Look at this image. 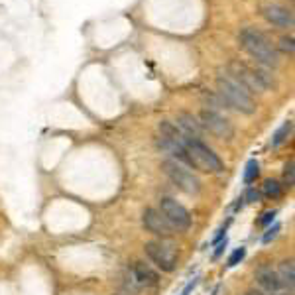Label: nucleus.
I'll use <instances>...</instances> for the list:
<instances>
[{
  "mask_svg": "<svg viewBox=\"0 0 295 295\" xmlns=\"http://www.w3.org/2000/svg\"><path fill=\"white\" fill-rule=\"evenodd\" d=\"M217 89H219L221 101L228 109H234V111H238L242 114H252L256 111V103H254L250 91H246L234 77L221 75L217 79Z\"/></svg>",
  "mask_w": 295,
  "mask_h": 295,
  "instance_id": "obj_1",
  "label": "nucleus"
},
{
  "mask_svg": "<svg viewBox=\"0 0 295 295\" xmlns=\"http://www.w3.org/2000/svg\"><path fill=\"white\" fill-rule=\"evenodd\" d=\"M240 43L242 47L262 65H268V67H276L280 57H278V51L276 47L272 45V41L256 28H244L240 32Z\"/></svg>",
  "mask_w": 295,
  "mask_h": 295,
  "instance_id": "obj_2",
  "label": "nucleus"
},
{
  "mask_svg": "<svg viewBox=\"0 0 295 295\" xmlns=\"http://www.w3.org/2000/svg\"><path fill=\"white\" fill-rule=\"evenodd\" d=\"M183 149H185V155H187V161L191 167L205 171V173H221L222 171L221 157L207 144H203L201 140L187 138L183 144Z\"/></svg>",
  "mask_w": 295,
  "mask_h": 295,
  "instance_id": "obj_3",
  "label": "nucleus"
},
{
  "mask_svg": "<svg viewBox=\"0 0 295 295\" xmlns=\"http://www.w3.org/2000/svg\"><path fill=\"white\" fill-rule=\"evenodd\" d=\"M161 169H163V173L169 177V181H171L177 189H181L183 193H187V195H197V193L201 191L199 179H197L185 165H181L179 161H175V159H165V161L161 163Z\"/></svg>",
  "mask_w": 295,
  "mask_h": 295,
  "instance_id": "obj_4",
  "label": "nucleus"
},
{
  "mask_svg": "<svg viewBox=\"0 0 295 295\" xmlns=\"http://www.w3.org/2000/svg\"><path fill=\"white\" fill-rule=\"evenodd\" d=\"M146 256L151 260V264L161 272H173L177 266V252L173 246H169L163 240H151L144 246Z\"/></svg>",
  "mask_w": 295,
  "mask_h": 295,
  "instance_id": "obj_5",
  "label": "nucleus"
},
{
  "mask_svg": "<svg viewBox=\"0 0 295 295\" xmlns=\"http://www.w3.org/2000/svg\"><path fill=\"white\" fill-rule=\"evenodd\" d=\"M157 211L165 217V221L171 224V228H173L175 232H185V230L191 226L189 211H187L181 203H177L175 199H171V197H163V199L159 201V209H157Z\"/></svg>",
  "mask_w": 295,
  "mask_h": 295,
  "instance_id": "obj_6",
  "label": "nucleus"
},
{
  "mask_svg": "<svg viewBox=\"0 0 295 295\" xmlns=\"http://www.w3.org/2000/svg\"><path fill=\"white\" fill-rule=\"evenodd\" d=\"M157 272L151 270V266L146 262H134V266L128 270V278H126V286L130 292H140L144 288H153L157 286Z\"/></svg>",
  "mask_w": 295,
  "mask_h": 295,
  "instance_id": "obj_7",
  "label": "nucleus"
},
{
  "mask_svg": "<svg viewBox=\"0 0 295 295\" xmlns=\"http://www.w3.org/2000/svg\"><path fill=\"white\" fill-rule=\"evenodd\" d=\"M201 126L205 128V130H209L211 134H215V136H219V138H232V134H234V128H232V124L222 116V114H219L217 111H211V109H207V111H203L201 112Z\"/></svg>",
  "mask_w": 295,
  "mask_h": 295,
  "instance_id": "obj_8",
  "label": "nucleus"
},
{
  "mask_svg": "<svg viewBox=\"0 0 295 295\" xmlns=\"http://www.w3.org/2000/svg\"><path fill=\"white\" fill-rule=\"evenodd\" d=\"M256 284L264 295H292L288 288L282 284L278 272L272 270L270 266H262L256 270Z\"/></svg>",
  "mask_w": 295,
  "mask_h": 295,
  "instance_id": "obj_9",
  "label": "nucleus"
},
{
  "mask_svg": "<svg viewBox=\"0 0 295 295\" xmlns=\"http://www.w3.org/2000/svg\"><path fill=\"white\" fill-rule=\"evenodd\" d=\"M142 222H144V228H146L148 232H151L155 236L169 238V236L175 234V230L171 228V224L165 221V217L157 209H146L144 215H142Z\"/></svg>",
  "mask_w": 295,
  "mask_h": 295,
  "instance_id": "obj_10",
  "label": "nucleus"
},
{
  "mask_svg": "<svg viewBox=\"0 0 295 295\" xmlns=\"http://www.w3.org/2000/svg\"><path fill=\"white\" fill-rule=\"evenodd\" d=\"M264 16L268 22L280 28H292L294 26V14L292 10L280 6V4H266L264 6Z\"/></svg>",
  "mask_w": 295,
  "mask_h": 295,
  "instance_id": "obj_11",
  "label": "nucleus"
},
{
  "mask_svg": "<svg viewBox=\"0 0 295 295\" xmlns=\"http://www.w3.org/2000/svg\"><path fill=\"white\" fill-rule=\"evenodd\" d=\"M175 126H177L187 138H195V140H199L201 134H203V126H201V122H199L195 116L187 114V112H181V114L177 116Z\"/></svg>",
  "mask_w": 295,
  "mask_h": 295,
  "instance_id": "obj_12",
  "label": "nucleus"
},
{
  "mask_svg": "<svg viewBox=\"0 0 295 295\" xmlns=\"http://www.w3.org/2000/svg\"><path fill=\"white\" fill-rule=\"evenodd\" d=\"M278 276L282 280V284L288 288L290 294H294V288H295V268H294V262L288 260V262H282L280 264V270H278Z\"/></svg>",
  "mask_w": 295,
  "mask_h": 295,
  "instance_id": "obj_13",
  "label": "nucleus"
},
{
  "mask_svg": "<svg viewBox=\"0 0 295 295\" xmlns=\"http://www.w3.org/2000/svg\"><path fill=\"white\" fill-rule=\"evenodd\" d=\"M262 193H264V197H268V199H280L282 195H284V189H282V185L278 183V181H274V179H268L264 185H262Z\"/></svg>",
  "mask_w": 295,
  "mask_h": 295,
  "instance_id": "obj_14",
  "label": "nucleus"
},
{
  "mask_svg": "<svg viewBox=\"0 0 295 295\" xmlns=\"http://www.w3.org/2000/svg\"><path fill=\"white\" fill-rule=\"evenodd\" d=\"M290 132H292V120H288L276 134H274V138H272V146L274 148H278V146H282L286 140H288V136H290Z\"/></svg>",
  "mask_w": 295,
  "mask_h": 295,
  "instance_id": "obj_15",
  "label": "nucleus"
},
{
  "mask_svg": "<svg viewBox=\"0 0 295 295\" xmlns=\"http://www.w3.org/2000/svg\"><path fill=\"white\" fill-rule=\"evenodd\" d=\"M258 173H260V165H258V161H256V159H250V161L246 163V169H244V183L250 185L252 181H256Z\"/></svg>",
  "mask_w": 295,
  "mask_h": 295,
  "instance_id": "obj_16",
  "label": "nucleus"
},
{
  "mask_svg": "<svg viewBox=\"0 0 295 295\" xmlns=\"http://www.w3.org/2000/svg\"><path fill=\"white\" fill-rule=\"evenodd\" d=\"M244 256H246V250H244V248H236V250L230 254V258H228L226 266H228V268H234L236 264H240V262L244 260Z\"/></svg>",
  "mask_w": 295,
  "mask_h": 295,
  "instance_id": "obj_17",
  "label": "nucleus"
},
{
  "mask_svg": "<svg viewBox=\"0 0 295 295\" xmlns=\"http://www.w3.org/2000/svg\"><path fill=\"white\" fill-rule=\"evenodd\" d=\"M284 179H286V183H288V187H292L295 181V173H294V159H290L288 163H286V167H284Z\"/></svg>",
  "mask_w": 295,
  "mask_h": 295,
  "instance_id": "obj_18",
  "label": "nucleus"
},
{
  "mask_svg": "<svg viewBox=\"0 0 295 295\" xmlns=\"http://www.w3.org/2000/svg\"><path fill=\"white\" fill-rule=\"evenodd\" d=\"M280 47L292 55L294 53V37H282L280 39Z\"/></svg>",
  "mask_w": 295,
  "mask_h": 295,
  "instance_id": "obj_19",
  "label": "nucleus"
},
{
  "mask_svg": "<svg viewBox=\"0 0 295 295\" xmlns=\"http://www.w3.org/2000/svg\"><path fill=\"white\" fill-rule=\"evenodd\" d=\"M242 201H246V203H256V201H260V191H256V189H248L246 195L242 197Z\"/></svg>",
  "mask_w": 295,
  "mask_h": 295,
  "instance_id": "obj_20",
  "label": "nucleus"
},
{
  "mask_svg": "<svg viewBox=\"0 0 295 295\" xmlns=\"http://www.w3.org/2000/svg\"><path fill=\"white\" fill-rule=\"evenodd\" d=\"M278 232H280V224H274V226L264 234V244H268L270 240H274V238L278 236Z\"/></svg>",
  "mask_w": 295,
  "mask_h": 295,
  "instance_id": "obj_21",
  "label": "nucleus"
},
{
  "mask_svg": "<svg viewBox=\"0 0 295 295\" xmlns=\"http://www.w3.org/2000/svg\"><path fill=\"white\" fill-rule=\"evenodd\" d=\"M274 217H276V211L266 213V215H264V219H262V224H264V226H268L270 222H274Z\"/></svg>",
  "mask_w": 295,
  "mask_h": 295,
  "instance_id": "obj_22",
  "label": "nucleus"
},
{
  "mask_svg": "<svg viewBox=\"0 0 295 295\" xmlns=\"http://www.w3.org/2000/svg\"><path fill=\"white\" fill-rule=\"evenodd\" d=\"M224 248H226V238H224V242H221V244H219V248H217V252H215V258H219V256L222 254V250H224Z\"/></svg>",
  "mask_w": 295,
  "mask_h": 295,
  "instance_id": "obj_23",
  "label": "nucleus"
},
{
  "mask_svg": "<svg viewBox=\"0 0 295 295\" xmlns=\"http://www.w3.org/2000/svg\"><path fill=\"white\" fill-rule=\"evenodd\" d=\"M193 286H195V282H193V284H191V286H187V290H185V292H183V294H181V295H189V292H191V290H193Z\"/></svg>",
  "mask_w": 295,
  "mask_h": 295,
  "instance_id": "obj_24",
  "label": "nucleus"
},
{
  "mask_svg": "<svg viewBox=\"0 0 295 295\" xmlns=\"http://www.w3.org/2000/svg\"><path fill=\"white\" fill-rule=\"evenodd\" d=\"M250 295H264V294H260V292H250Z\"/></svg>",
  "mask_w": 295,
  "mask_h": 295,
  "instance_id": "obj_25",
  "label": "nucleus"
}]
</instances>
